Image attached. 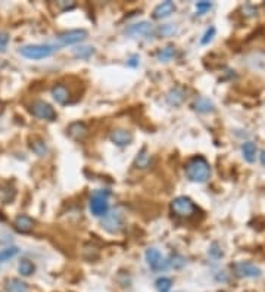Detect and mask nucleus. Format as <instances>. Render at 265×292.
Segmentation results:
<instances>
[{"label":"nucleus","instance_id":"nucleus-1","mask_svg":"<svg viewBox=\"0 0 265 292\" xmlns=\"http://www.w3.org/2000/svg\"><path fill=\"white\" fill-rule=\"evenodd\" d=\"M186 174L187 177L192 180V182H196V183H205L208 182V179L211 177V165L209 163L200 157V155H196V157H192L186 167Z\"/></svg>","mask_w":265,"mask_h":292},{"label":"nucleus","instance_id":"nucleus-2","mask_svg":"<svg viewBox=\"0 0 265 292\" xmlns=\"http://www.w3.org/2000/svg\"><path fill=\"white\" fill-rule=\"evenodd\" d=\"M109 197L108 189H97L90 197V211L94 217H105L109 213Z\"/></svg>","mask_w":265,"mask_h":292},{"label":"nucleus","instance_id":"nucleus-3","mask_svg":"<svg viewBox=\"0 0 265 292\" xmlns=\"http://www.w3.org/2000/svg\"><path fill=\"white\" fill-rule=\"evenodd\" d=\"M56 51H58V46H53V44H27L19 49V54L21 56L27 59L40 61V59L52 56Z\"/></svg>","mask_w":265,"mask_h":292},{"label":"nucleus","instance_id":"nucleus-4","mask_svg":"<svg viewBox=\"0 0 265 292\" xmlns=\"http://www.w3.org/2000/svg\"><path fill=\"white\" fill-rule=\"evenodd\" d=\"M170 208H171V213L180 219H193L199 211L197 207L194 205V202L187 197L174 198L170 204Z\"/></svg>","mask_w":265,"mask_h":292},{"label":"nucleus","instance_id":"nucleus-5","mask_svg":"<svg viewBox=\"0 0 265 292\" xmlns=\"http://www.w3.org/2000/svg\"><path fill=\"white\" fill-rule=\"evenodd\" d=\"M30 114L35 118H40V120H46V121H55L58 118V114L55 111L50 104H47L46 101H34L31 105H30Z\"/></svg>","mask_w":265,"mask_h":292},{"label":"nucleus","instance_id":"nucleus-6","mask_svg":"<svg viewBox=\"0 0 265 292\" xmlns=\"http://www.w3.org/2000/svg\"><path fill=\"white\" fill-rule=\"evenodd\" d=\"M102 227L106 232L112 233V235L120 233L124 229V216H123V213L118 211V210L109 211L105 217H102Z\"/></svg>","mask_w":265,"mask_h":292},{"label":"nucleus","instance_id":"nucleus-7","mask_svg":"<svg viewBox=\"0 0 265 292\" xmlns=\"http://www.w3.org/2000/svg\"><path fill=\"white\" fill-rule=\"evenodd\" d=\"M144 257H146L147 266L153 272H165L170 267V261L161 253H159L156 248H147Z\"/></svg>","mask_w":265,"mask_h":292},{"label":"nucleus","instance_id":"nucleus-8","mask_svg":"<svg viewBox=\"0 0 265 292\" xmlns=\"http://www.w3.org/2000/svg\"><path fill=\"white\" fill-rule=\"evenodd\" d=\"M231 272L236 277H259L262 274V270L247 261H237L231 264Z\"/></svg>","mask_w":265,"mask_h":292},{"label":"nucleus","instance_id":"nucleus-9","mask_svg":"<svg viewBox=\"0 0 265 292\" xmlns=\"http://www.w3.org/2000/svg\"><path fill=\"white\" fill-rule=\"evenodd\" d=\"M152 33H153V25L149 21L131 24L125 30V34L128 37H133V38H144V37H149Z\"/></svg>","mask_w":265,"mask_h":292},{"label":"nucleus","instance_id":"nucleus-10","mask_svg":"<svg viewBox=\"0 0 265 292\" xmlns=\"http://www.w3.org/2000/svg\"><path fill=\"white\" fill-rule=\"evenodd\" d=\"M87 36H88V33L86 30H70V31L59 34L58 41H59V46H71V44L84 41L87 38Z\"/></svg>","mask_w":265,"mask_h":292},{"label":"nucleus","instance_id":"nucleus-11","mask_svg":"<svg viewBox=\"0 0 265 292\" xmlns=\"http://www.w3.org/2000/svg\"><path fill=\"white\" fill-rule=\"evenodd\" d=\"M50 93L53 96V99H55L59 105H68V104H71V90L65 84H62V83L55 84V86L52 87Z\"/></svg>","mask_w":265,"mask_h":292},{"label":"nucleus","instance_id":"nucleus-12","mask_svg":"<svg viewBox=\"0 0 265 292\" xmlns=\"http://www.w3.org/2000/svg\"><path fill=\"white\" fill-rule=\"evenodd\" d=\"M111 142L115 143L120 148H124V146H128L133 142V134L130 130L125 128H115L111 133Z\"/></svg>","mask_w":265,"mask_h":292},{"label":"nucleus","instance_id":"nucleus-13","mask_svg":"<svg viewBox=\"0 0 265 292\" xmlns=\"http://www.w3.org/2000/svg\"><path fill=\"white\" fill-rule=\"evenodd\" d=\"M67 131H68V134H70L71 139H74V140H77V142H81V140H84V139L87 137V134H88V127H87L83 121H74V123H71V124L68 126Z\"/></svg>","mask_w":265,"mask_h":292},{"label":"nucleus","instance_id":"nucleus-14","mask_svg":"<svg viewBox=\"0 0 265 292\" xmlns=\"http://www.w3.org/2000/svg\"><path fill=\"white\" fill-rule=\"evenodd\" d=\"M187 90L183 86H176L167 93V102L171 107H180L186 99Z\"/></svg>","mask_w":265,"mask_h":292},{"label":"nucleus","instance_id":"nucleus-15","mask_svg":"<svg viewBox=\"0 0 265 292\" xmlns=\"http://www.w3.org/2000/svg\"><path fill=\"white\" fill-rule=\"evenodd\" d=\"M176 12V5L171 0H167V2H162L159 3L155 9H153V19H164V18H168L171 14Z\"/></svg>","mask_w":265,"mask_h":292},{"label":"nucleus","instance_id":"nucleus-16","mask_svg":"<svg viewBox=\"0 0 265 292\" xmlns=\"http://www.w3.org/2000/svg\"><path fill=\"white\" fill-rule=\"evenodd\" d=\"M28 146H30V149L33 151V154H35V155L40 157V158L46 157L47 152H49V148H47L46 140L41 139L40 136H33V137H30Z\"/></svg>","mask_w":265,"mask_h":292},{"label":"nucleus","instance_id":"nucleus-17","mask_svg":"<svg viewBox=\"0 0 265 292\" xmlns=\"http://www.w3.org/2000/svg\"><path fill=\"white\" fill-rule=\"evenodd\" d=\"M14 229L18 233H30L34 229V220L25 214H19L14 220Z\"/></svg>","mask_w":265,"mask_h":292},{"label":"nucleus","instance_id":"nucleus-18","mask_svg":"<svg viewBox=\"0 0 265 292\" xmlns=\"http://www.w3.org/2000/svg\"><path fill=\"white\" fill-rule=\"evenodd\" d=\"M17 197V189L11 183H0V202L11 204Z\"/></svg>","mask_w":265,"mask_h":292},{"label":"nucleus","instance_id":"nucleus-19","mask_svg":"<svg viewBox=\"0 0 265 292\" xmlns=\"http://www.w3.org/2000/svg\"><path fill=\"white\" fill-rule=\"evenodd\" d=\"M193 110L200 112V114H208V112H212L214 111V104H212V101H209L208 97H203V96H199L194 99L193 102Z\"/></svg>","mask_w":265,"mask_h":292},{"label":"nucleus","instance_id":"nucleus-20","mask_svg":"<svg viewBox=\"0 0 265 292\" xmlns=\"http://www.w3.org/2000/svg\"><path fill=\"white\" fill-rule=\"evenodd\" d=\"M5 288H6L8 292H28V285L24 280L17 279V277L8 279Z\"/></svg>","mask_w":265,"mask_h":292},{"label":"nucleus","instance_id":"nucleus-21","mask_svg":"<svg viewBox=\"0 0 265 292\" xmlns=\"http://www.w3.org/2000/svg\"><path fill=\"white\" fill-rule=\"evenodd\" d=\"M256 152H258V149H256V145L253 142H246V143L242 145V154H243L245 161L253 163L256 160Z\"/></svg>","mask_w":265,"mask_h":292},{"label":"nucleus","instance_id":"nucleus-22","mask_svg":"<svg viewBox=\"0 0 265 292\" xmlns=\"http://www.w3.org/2000/svg\"><path fill=\"white\" fill-rule=\"evenodd\" d=\"M18 272L21 273V276L28 277V276H31V274L35 272V266H34V263L30 261L28 258H22V260L19 261V264H18Z\"/></svg>","mask_w":265,"mask_h":292},{"label":"nucleus","instance_id":"nucleus-23","mask_svg":"<svg viewBox=\"0 0 265 292\" xmlns=\"http://www.w3.org/2000/svg\"><path fill=\"white\" fill-rule=\"evenodd\" d=\"M18 253H19V250L17 247H8V248L0 250V266H3L5 263H8L14 257H17Z\"/></svg>","mask_w":265,"mask_h":292},{"label":"nucleus","instance_id":"nucleus-24","mask_svg":"<svg viewBox=\"0 0 265 292\" xmlns=\"http://www.w3.org/2000/svg\"><path fill=\"white\" fill-rule=\"evenodd\" d=\"M156 56H158V61L168 62V61H171L176 56V47L174 46H167V47L161 49V51L158 52Z\"/></svg>","mask_w":265,"mask_h":292},{"label":"nucleus","instance_id":"nucleus-25","mask_svg":"<svg viewBox=\"0 0 265 292\" xmlns=\"http://www.w3.org/2000/svg\"><path fill=\"white\" fill-rule=\"evenodd\" d=\"M134 164H136L137 168H147V167H149V164H150V155L147 154L146 148H143V149L137 154Z\"/></svg>","mask_w":265,"mask_h":292},{"label":"nucleus","instance_id":"nucleus-26","mask_svg":"<svg viewBox=\"0 0 265 292\" xmlns=\"http://www.w3.org/2000/svg\"><path fill=\"white\" fill-rule=\"evenodd\" d=\"M91 55H94V47L91 46H80L74 49V56L78 59H88Z\"/></svg>","mask_w":265,"mask_h":292},{"label":"nucleus","instance_id":"nucleus-27","mask_svg":"<svg viewBox=\"0 0 265 292\" xmlns=\"http://www.w3.org/2000/svg\"><path fill=\"white\" fill-rule=\"evenodd\" d=\"M155 286H156L158 292H170L173 288V280L170 277H159L155 282Z\"/></svg>","mask_w":265,"mask_h":292},{"label":"nucleus","instance_id":"nucleus-28","mask_svg":"<svg viewBox=\"0 0 265 292\" xmlns=\"http://www.w3.org/2000/svg\"><path fill=\"white\" fill-rule=\"evenodd\" d=\"M158 33L161 34L162 37H170V36L177 33V27L174 24H167V25H162L161 28H159Z\"/></svg>","mask_w":265,"mask_h":292},{"label":"nucleus","instance_id":"nucleus-29","mask_svg":"<svg viewBox=\"0 0 265 292\" xmlns=\"http://www.w3.org/2000/svg\"><path fill=\"white\" fill-rule=\"evenodd\" d=\"M211 8H212L211 2H197L196 3V12H197V15H205Z\"/></svg>","mask_w":265,"mask_h":292},{"label":"nucleus","instance_id":"nucleus-30","mask_svg":"<svg viewBox=\"0 0 265 292\" xmlns=\"http://www.w3.org/2000/svg\"><path fill=\"white\" fill-rule=\"evenodd\" d=\"M209 254H211L212 257H214V258H217V260L223 257V250H221V247L218 245L217 242H214V243H212V245H211V248H209Z\"/></svg>","mask_w":265,"mask_h":292},{"label":"nucleus","instance_id":"nucleus-31","mask_svg":"<svg viewBox=\"0 0 265 292\" xmlns=\"http://www.w3.org/2000/svg\"><path fill=\"white\" fill-rule=\"evenodd\" d=\"M214 36H215V28H214V27H209V28L205 31L203 37L200 38V43H202V44H208L212 38H214Z\"/></svg>","mask_w":265,"mask_h":292},{"label":"nucleus","instance_id":"nucleus-32","mask_svg":"<svg viewBox=\"0 0 265 292\" xmlns=\"http://www.w3.org/2000/svg\"><path fill=\"white\" fill-rule=\"evenodd\" d=\"M74 8H75V2H67V0L58 2V9L61 12H68V11H72Z\"/></svg>","mask_w":265,"mask_h":292},{"label":"nucleus","instance_id":"nucleus-33","mask_svg":"<svg viewBox=\"0 0 265 292\" xmlns=\"http://www.w3.org/2000/svg\"><path fill=\"white\" fill-rule=\"evenodd\" d=\"M9 44V34L5 31H0V52H5Z\"/></svg>","mask_w":265,"mask_h":292},{"label":"nucleus","instance_id":"nucleus-34","mask_svg":"<svg viewBox=\"0 0 265 292\" xmlns=\"http://www.w3.org/2000/svg\"><path fill=\"white\" fill-rule=\"evenodd\" d=\"M173 263H170V266H174V267H177V269H181L184 264H186V258L184 257H181V256H178V254H176L174 257H173Z\"/></svg>","mask_w":265,"mask_h":292},{"label":"nucleus","instance_id":"nucleus-35","mask_svg":"<svg viewBox=\"0 0 265 292\" xmlns=\"http://www.w3.org/2000/svg\"><path fill=\"white\" fill-rule=\"evenodd\" d=\"M127 64H128L130 67H137V65H139V58H137V56H133L130 61H127Z\"/></svg>","mask_w":265,"mask_h":292},{"label":"nucleus","instance_id":"nucleus-36","mask_svg":"<svg viewBox=\"0 0 265 292\" xmlns=\"http://www.w3.org/2000/svg\"><path fill=\"white\" fill-rule=\"evenodd\" d=\"M261 163H262V165L265 167V151L261 152Z\"/></svg>","mask_w":265,"mask_h":292}]
</instances>
